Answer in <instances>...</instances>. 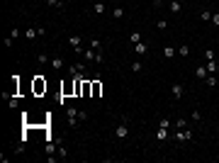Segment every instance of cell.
<instances>
[{
  "label": "cell",
  "instance_id": "1",
  "mask_svg": "<svg viewBox=\"0 0 219 163\" xmlns=\"http://www.w3.org/2000/svg\"><path fill=\"white\" fill-rule=\"evenodd\" d=\"M115 136L117 139H127L129 136V117H122V122L115 127Z\"/></svg>",
  "mask_w": 219,
  "mask_h": 163
},
{
  "label": "cell",
  "instance_id": "2",
  "mask_svg": "<svg viewBox=\"0 0 219 163\" xmlns=\"http://www.w3.org/2000/svg\"><path fill=\"white\" fill-rule=\"evenodd\" d=\"M66 117H68V124L76 127V124L81 122V112H78L76 107H66Z\"/></svg>",
  "mask_w": 219,
  "mask_h": 163
},
{
  "label": "cell",
  "instance_id": "3",
  "mask_svg": "<svg viewBox=\"0 0 219 163\" xmlns=\"http://www.w3.org/2000/svg\"><path fill=\"white\" fill-rule=\"evenodd\" d=\"M34 95H42V93H46V81L42 78V76H34Z\"/></svg>",
  "mask_w": 219,
  "mask_h": 163
},
{
  "label": "cell",
  "instance_id": "4",
  "mask_svg": "<svg viewBox=\"0 0 219 163\" xmlns=\"http://www.w3.org/2000/svg\"><path fill=\"white\" fill-rule=\"evenodd\" d=\"M175 139H178L180 144H182V141H190V139H192V132H190L188 127H185V129H178V132H175Z\"/></svg>",
  "mask_w": 219,
  "mask_h": 163
},
{
  "label": "cell",
  "instance_id": "5",
  "mask_svg": "<svg viewBox=\"0 0 219 163\" xmlns=\"http://www.w3.org/2000/svg\"><path fill=\"white\" fill-rule=\"evenodd\" d=\"M134 54H137V56H146V54H149V44H146V42L134 44Z\"/></svg>",
  "mask_w": 219,
  "mask_h": 163
},
{
  "label": "cell",
  "instance_id": "6",
  "mask_svg": "<svg viewBox=\"0 0 219 163\" xmlns=\"http://www.w3.org/2000/svg\"><path fill=\"white\" fill-rule=\"evenodd\" d=\"M90 83H93V95H90V98H100V93H102V83L98 81V76H95Z\"/></svg>",
  "mask_w": 219,
  "mask_h": 163
},
{
  "label": "cell",
  "instance_id": "7",
  "mask_svg": "<svg viewBox=\"0 0 219 163\" xmlns=\"http://www.w3.org/2000/svg\"><path fill=\"white\" fill-rule=\"evenodd\" d=\"M182 93H185V88H182L180 83H173V85H171V95H173V98H180Z\"/></svg>",
  "mask_w": 219,
  "mask_h": 163
},
{
  "label": "cell",
  "instance_id": "8",
  "mask_svg": "<svg viewBox=\"0 0 219 163\" xmlns=\"http://www.w3.org/2000/svg\"><path fill=\"white\" fill-rule=\"evenodd\" d=\"M168 136H171V134H168V129H166V127H158V132H156V139H158V141H166Z\"/></svg>",
  "mask_w": 219,
  "mask_h": 163
},
{
  "label": "cell",
  "instance_id": "9",
  "mask_svg": "<svg viewBox=\"0 0 219 163\" xmlns=\"http://www.w3.org/2000/svg\"><path fill=\"white\" fill-rule=\"evenodd\" d=\"M49 64H51L54 71H61V68H64V59H49Z\"/></svg>",
  "mask_w": 219,
  "mask_h": 163
},
{
  "label": "cell",
  "instance_id": "10",
  "mask_svg": "<svg viewBox=\"0 0 219 163\" xmlns=\"http://www.w3.org/2000/svg\"><path fill=\"white\" fill-rule=\"evenodd\" d=\"M168 8H171V12H173V15H178V12H180V0H171V3H168Z\"/></svg>",
  "mask_w": 219,
  "mask_h": 163
},
{
  "label": "cell",
  "instance_id": "11",
  "mask_svg": "<svg viewBox=\"0 0 219 163\" xmlns=\"http://www.w3.org/2000/svg\"><path fill=\"white\" fill-rule=\"evenodd\" d=\"M178 56L188 59V56H190V46H188V44H180V46H178Z\"/></svg>",
  "mask_w": 219,
  "mask_h": 163
},
{
  "label": "cell",
  "instance_id": "12",
  "mask_svg": "<svg viewBox=\"0 0 219 163\" xmlns=\"http://www.w3.org/2000/svg\"><path fill=\"white\" fill-rule=\"evenodd\" d=\"M195 76H197V78H207V76H210V73H207V66H197V68H195Z\"/></svg>",
  "mask_w": 219,
  "mask_h": 163
},
{
  "label": "cell",
  "instance_id": "13",
  "mask_svg": "<svg viewBox=\"0 0 219 163\" xmlns=\"http://www.w3.org/2000/svg\"><path fill=\"white\" fill-rule=\"evenodd\" d=\"M175 54H178V49H175V46H166V49H163V56H166V59H173Z\"/></svg>",
  "mask_w": 219,
  "mask_h": 163
},
{
  "label": "cell",
  "instance_id": "14",
  "mask_svg": "<svg viewBox=\"0 0 219 163\" xmlns=\"http://www.w3.org/2000/svg\"><path fill=\"white\" fill-rule=\"evenodd\" d=\"M81 42H83V39H81V37H78V34H73V37H68V44H71L73 49H76V46H83Z\"/></svg>",
  "mask_w": 219,
  "mask_h": 163
},
{
  "label": "cell",
  "instance_id": "15",
  "mask_svg": "<svg viewBox=\"0 0 219 163\" xmlns=\"http://www.w3.org/2000/svg\"><path fill=\"white\" fill-rule=\"evenodd\" d=\"M93 12H95V15H102V12H105V3H95V5H93Z\"/></svg>",
  "mask_w": 219,
  "mask_h": 163
},
{
  "label": "cell",
  "instance_id": "16",
  "mask_svg": "<svg viewBox=\"0 0 219 163\" xmlns=\"http://www.w3.org/2000/svg\"><path fill=\"white\" fill-rule=\"evenodd\" d=\"M205 81H207V85H210V88H214V85H217V73H210Z\"/></svg>",
  "mask_w": 219,
  "mask_h": 163
},
{
  "label": "cell",
  "instance_id": "17",
  "mask_svg": "<svg viewBox=\"0 0 219 163\" xmlns=\"http://www.w3.org/2000/svg\"><path fill=\"white\" fill-rule=\"evenodd\" d=\"M212 15H214V12H210V10H202V12H200V20H202V22H210Z\"/></svg>",
  "mask_w": 219,
  "mask_h": 163
},
{
  "label": "cell",
  "instance_id": "18",
  "mask_svg": "<svg viewBox=\"0 0 219 163\" xmlns=\"http://www.w3.org/2000/svg\"><path fill=\"white\" fill-rule=\"evenodd\" d=\"M46 5H51V8H59V10H64V0H46Z\"/></svg>",
  "mask_w": 219,
  "mask_h": 163
},
{
  "label": "cell",
  "instance_id": "19",
  "mask_svg": "<svg viewBox=\"0 0 219 163\" xmlns=\"http://www.w3.org/2000/svg\"><path fill=\"white\" fill-rule=\"evenodd\" d=\"M217 61H214V59H212V61H207V73H217Z\"/></svg>",
  "mask_w": 219,
  "mask_h": 163
},
{
  "label": "cell",
  "instance_id": "20",
  "mask_svg": "<svg viewBox=\"0 0 219 163\" xmlns=\"http://www.w3.org/2000/svg\"><path fill=\"white\" fill-rule=\"evenodd\" d=\"M129 42H132V44H139V42H141V34H139V32H132V34H129Z\"/></svg>",
  "mask_w": 219,
  "mask_h": 163
},
{
  "label": "cell",
  "instance_id": "21",
  "mask_svg": "<svg viewBox=\"0 0 219 163\" xmlns=\"http://www.w3.org/2000/svg\"><path fill=\"white\" fill-rule=\"evenodd\" d=\"M71 93H73V83H66L61 88V95H71Z\"/></svg>",
  "mask_w": 219,
  "mask_h": 163
},
{
  "label": "cell",
  "instance_id": "22",
  "mask_svg": "<svg viewBox=\"0 0 219 163\" xmlns=\"http://www.w3.org/2000/svg\"><path fill=\"white\" fill-rule=\"evenodd\" d=\"M205 59H207V61L217 59V51H214V49H207V51H205Z\"/></svg>",
  "mask_w": 219,
  "mask_h": 163
},
{
  "label": "cell",
  "instance_id": "23",
  "mask_svg": "<svg viewBox=\"0 0 219 163\" xmlns=\"http://www.w3.org/2000/svg\"><path fill=\"white\" fill-rule=\"evenodd\" d=\"M34 37H39L36 29H27V32H25V39H34Z\"/></svg>",
  "mask_w": 219,
  "mask_h": 163
},
{
  "label": "cell",
  "instance_id": "24",
  "mask_svg": "<svg viewBox=\"0 0 219 163\" xmlns=\"http://www.w3.org/2000/svg\"><path fill=\"white\" fill-rule=\"evenodd\" d=\"M122 15H124V10H122V8H115V10H112V17H115V20H119Z\"/></svg>",
  "mask_w": 219,
  "mask_h": 163
},
{
  "label": "cell",
  "instance_id": "25",
  "mask_svg": "<svg viewBox=\"0 0 219 163\" xmlns=\"http://www.w3.org/2000/svg\"><path fill=\"white\" fill-rule=\"evenodd\" d=\"M90 49H95V51H100V39H90Z\"/></svg>",
  "mask_w": 219,
  "mask_h": 163
},
{
  "label": "cell",
  "instance_id": "26",
  "mask_svg": "<svg viewBox=\"0 0 219 163\" xmlns=\"http://www.w3.org/2000/svg\"><path fill=\"white\" fill-rule=\"evenodd\" d=\"M20 34H22V32H20V27H12V32H10V37H12V39H20Z\"/></svg>",
  "mask_w": 219,
  "mask_h": 163
},
{
  "label": "cell",
  "instance_id": "27",
  "mask_svg": "<svg viewBox=\"0 0 219 163\" xmlns=\"http://www.w3.org/2000/svg\"><path fill=\"white\" fill-rule=\"evenodd\" d=\"M212 25H214V27H219V12H214V15H212V20H210Z\"/></svg>",
  "mask_w": 219,
  "mask_h": 163
},
{
  "label": "cell",
  "instance_id": "28",
  "mask_svg": "<svg viewBox=\"0 0 219 163\" xmlns=\"http://www.w3.org/2000/svg\"><path fill=\"white\" fill-rule=\"evenodd\" d=\"M132 71H134V73L141 71V61H134V64H132Z\"/></svg>",
  "mask_w": 219,
  "mask_h": 163
},
{
  "label": "cell",
  "instance_id": "29",
  "mask_svg": "<svg viewBox=\"0 0 219 163\" xmlns=\"http://www.w3.org/2000/svg\"><path fill=\"white\" fill-rule=\"evenodd\" d=\"M156 27H158V29H166V27H168V22H166V20H158V22H156Z\"/></svg>",
  "mask_w": 219,
  "mask_h": 163
},
{
  "label": "cell",
  "instance_id": "30",
  "mask_svg": "<svg viewBox=\"0 0 219 163\" xmlns=\"http://www.w3.org/2000/svg\"><path fill=\"white\" fill-rule=\"evenodd\" d=\"M175 127H178V129H185V127H188V122H185V119H178V122H175Z\"/></svg>",
  "mask_w": 219,
  "mask_h": 163
},
{
  "label": "cell",
  "instance_id": "31",
  "mask_svg": "<svg viewBox=\"0 0 219 163\" xmlns=\"http://www.w3.org/2000/svg\"><path fill=\"white\" fill-rule=\"evenodd\" d=\"M59 156H61V158H66V156H68V149H66V146H61V149H59Z\"/></svg>",
  "mask_w": 219,
  "mask_h": 163
},
{
  "label": "cell",
  "instance_id": "32",
  "mask_svg": "<svg viewBox=\"0 0 219 163\" xmlns=\"http://www.w3.org/2000/svg\"><path fill=\"white\" fill-rule=\"evenodd\" d=\"M158 3H161V0H156V5H158Z\"/></svg>",
  "mask_w": 219,
  "mask_h": 163
},
{
  "label": "cell",
  "instance_id": "33",
  "mask_svg": "<svg viewBox=\"0 0 219 163\" xmlns=\"http://www.w3.org/2000/svg\"><path fill=\"white\" fill-rule=\"evenodd\" d=\"M217 56H219V49H217Z\"/></svg>",
  "mask_w": 219,
  "mask_h": 163
}]
</instances>
